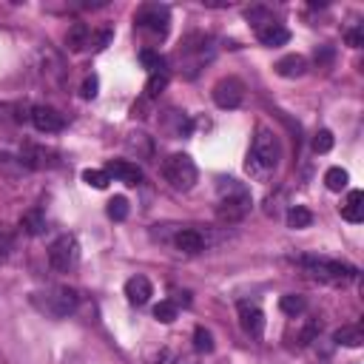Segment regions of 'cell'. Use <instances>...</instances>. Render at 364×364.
Segmentation results:
<instances>
[{
	"instance_id": "cell-1",
	"label": "cell",
	"mask_w": 364,
	"mask_h": 364,
	"mask_svg": "<svg viewBox=\"0 0 364 364\" xmlns=\"http://www.w3.org/2000/svg\"><path fill=\"white\" fill-rule=\"evenodd\" d=\"M279 159H282L279 136L267 125H259L256 134H253V145H250V156H247V171L267 173V171H273L279 165Z\"/></svg>"
},
{
	"instance_id": "cell-2",
	"label": "cell",
	"mask_w": 364,
	"mask_h": 364,
	"mask_svg": "<svg viewBox=\"0 0 364 364\" xmlns=\"http://www.w3.org/2000/svg\"><path fill=\"white\" fill-rule=\"evenodd\" d=\"M250 210V191L239 179H222L219 182V208L216 216L222 222H239Z\"/></svg>"
},
{
	"instance_id": "cell-3",
	"label": "cell",
	"mask_w": 364,
	"mask_h": 364,
	"mask_svg": "<svg viewBox=\"0 0 364 364\" xmlns=\"http://www.w3.org/2000/svg\"><path fill=\"white\" fill-rule=\"evenodd\" d=\"M31 301H34L46 316L63 318V316H68V313L77 307L80 296H77V290H74V287L60 284V287H48L46 293H34V296H31Z\"/></svg>"
},
{
	"instance_id": "cell-4",
	"label": "cell",
	"mask_w": 364,
	"mask_h": 364,
	"mask_svg": "<svg viewBox=\"0 0 364 364\" xmlns=\"http://www.w3.org/2000/svg\"><path fill=\"white\" fill-rule=\"evenodd\" d=\"M162 176L168 179V185L173 191H191L199 179V171H196V162L188 154H171L162 162Z\"/></svg>"
},
{
	"instance_id": "cell-5",
	"label": "cell",
	"mask_w": 364,
	"mask_h": 364,
	"mask_svg": "<svg viewBox=\"0 0 364 364\" xmlns=\"http://www.w3.org/2000/svg\"><path fill=\"white\" fill-rule=\"evenodd\" d=\"M77 262H80V245H77V239L71 233L57 236L51 242V247H48V264L57 273H68V270L77 267Z\"/></svg>"
},
{
	"instance_id": "cell-6",
	"label": "cell",
	"mask_w": 364,
	"mask_h": 364,
	"mask_svg": "<svg viewBox=\"0 0 364 364\" xmlns=\"http://www.w3.org/2000/svg\"><path fill=\"white\" fill-rule=\"evenodd\" d=\"M134 23H136L139 31H148L151 37H165V34H168V26H171V11H168V6L145 3V6L136 11Z\"/></svg>"
},
{
	"instance_id": "cell-7",
	"label": "cell",
	"mask_w": 364,
	"mask_h": 364,
	"mask_svg": "<svg viewBox=\"0 0 364 364\" xmlns=\"http://www.w3.org/2000/svg\"><path fill=\"white\" fill-rule=\"evenodd\" d=\"M304 267H307V273L313 279L330 282V284H344V282H350L355 276L353 267H347V264H341L336 259H304Z\"/></svg>"
},
{
	"instance_id": "cell-8",
	"label": "cell",
	"mask_w": 364,
	"mask_h": 364,
	"mask_svg": "<svg viewBox=\"0 0 364 364\" xmlns=\"http://www.w3.org/2000/svg\"><path fill=\"white\" fill-rule=\"evenodd\" d=\"M213 102L219 105V108H239L242 105V100H245V85H242V80L239 77H222L216 85H213Z\"/></svg>"
},
{
	"instance_id": "cell-9",
	"label": "cell",
	"mask_w": 364,
	"mask_h": 364,
	"mask_svg": "<svg viewBox=\"0 0 364 364\" xmlns=\"http://www.w3.org/2000/svg\"><path fill=\"white\" fill-rule=\"evenodd\" d=\"M236 310H239V324H242V330H245L247 336L259 338V336L264 333V313H262V307L253 304V301H239Z\"/></svg>"
},
{
	"instance_id": "cell-10",
	"label": "cell",
	"mask_w": 364,
	"mask_h": 364,
	"mask_svg": "<svg viewBox=\"0 0 364 364\" xmlns=\"http://www.w3.org/2000/svg\"><path fill=\"white\" fill-rule=\"evenodd\" d=\"M31 122H34L37 131L54 134V131H63L65 117H63L57 108H51V105H34V108H31Z\"/></svg>"
},
{
	"instance_id": "cell-11",
	"label": "cell",
	"mask_w": 364,
	"mask_h": 364,
	"mask_svg": "<svg viewBox=\"0 0 364 364\" xmlns=\"http://www.w3.org/2000/svg\"><path fill=\"white\" fill-rule=\"evenodd\" d=\"M105 173L114 176L117 182H125V185H139L142 182V168L128 162V159H111L105 165Z\"/></svg>"
},
{
	"instance_id": "cell-12",
	"label": "cell",
	"mask_w": 364,
	"mask_h": 364,
	"mask_svg": "<svg viewBox=\"0 0 364 364\" xmlns=\"http://www.w3.org/2000/svg\"><path fill=\"white\" fill-rule=\"evenodd\" d=\"M125 296H128V301L131 304H145L151 296H154V284L145 279V276H131L128 282H125Z\"/></svg>"
},
{
	"instance_id": "cell-13",
	"label": "cell",
	"mask_w": 364,
	"mask_h": 364,
	"mask_svg": "<svg viewBox=\"0 0 364 364\" xmlns=\"http://www.w3.org/2000/svg\"><path fill=\"white\" fill-rule=\"evenodd\" d=\"M173 245H176L182 253H199V250H205V236H202V230H196V228H182V230L173 236Z\"/></svg>"
},
{
	"instance_id": "cell-14",
	"label": "cell",
	"mask_w": 364,
	"mask_h": 364,
	"mask_svg": "<svg viewBox=\"0 0 364 364\" xmlns=\"http://www.w3.org/2000/svg\"><path fill=\"white\" fill-rule=\"evenodd\" d=\"M273 68H276L279 77H284V80H296V77H301V74L307 71V60H304L301 54H287V57H282Z\"/></svg>"
},
{
	"instance_id": "cell-15",
	"label": "cell",
	"mask_w": 364,
	"mask_h": 364,
	"mask_svg": "<svg viewBox=\"0 0 364 364\" xmlns=\"http://www.w3.org/2000/svg\"><path fill=\"white\" fill-rule=\"evenodd\" d=\"M341 216L353 225L364 222V191H350L344 205H341Z\"/></svg>"
},
{
	"instance_id": "cell-16",
	"label": "cell",
	"mask_w": 364,
	"mask_h": 364,
	"mask_svg": "<svg viewBox=\"0 0 364 364\" xmlns=\"http://www.w3.org/2000/svg\"><path fill=\"white\" fill-rule=\"evenodd\" d=\"M256 34H259L262 46H270V48H276V46H284V43L290 40V31H287L282 23H267V26H262Z\"/></svg>"
},
{
	"instance_id": "cell-17",
	"label": "cell",
	"mask_w": 364,
	"mask_h": 364,
	"mask_svg": "<svg viewBox=\"0 0 364 364\" xmlns=\"http://www.w3.org/2000/svg\"><path fill=\"white\" fill-rule=\"evenodd\" d=\"M65 46L71 51H82L85 46H91V28H88V23H74L68 28V34H65Z\"/></svg>"
},
{
	"instance_id": "cell-18",
	"label": "cell",
	"mask_w": 364,
	"mask_h": 364,
	"mask_svg": "<svg viewBox=\"0 0 364 364\" xmlns=\"http://www.w3.org/2000/svg\"><path fill=\"white\" fill-rule=\"evenodd\" d=\"M336 344H341V347H361L364 344V330L358 327V324H344V327H338L336 330Z\"/></svg>"
},
{
	"instance_id": "cell-19",
	"label": "cell",
	"mask_w": 364,
	"mask_h": 364,
	"mask_svg": "<svg viewBox=\"0 0 364 364\" xmlns=\"http://www.w3.org/2000/svg\"><path fill=\"white\" fill-rule=\"evenodd\" d=\"M20 228L28 233V236H40V233H46V216H43V210H26L23 216H20Z\"/></svg>"
},
{
	"instance_id": "cell-20",
	"label": "cell",
	"mask_w": 364,
	"mask_h": 364,
	"mask_svg": "<svg viewBox=\"0 0 364 364\" xmlns=\"http://www.w3.org/2000/svg\"><path fill=\"white\" fill-rule=\"evenodd\" d=\"M310 225H313V213H310L304 205H293V208L287 210V228L304 230V228H310Z\"/></svg>"
},
{
	"instance_id": "cell-21",
	"label": "cell",
	"mask_w": 364,
	"mask_h": 364,
	"mask_svg": "<svg viewBox=\"0 0 364 364\" xmlns=\"http://www.w3.org/2000/svg\"><path fill=\"white\" fill-rule=\"evenodd\" d=\"M279 310L284 313V316H301L304 310H307V301H304V296H296V293H284L282 299H279Z\"/></svg>"
},
{
	"instance_id": "cell-22",
	"label": "cell",
	"mask_w": 364,
	"mask_h": 364,
	"mask_svg": "<svg viewBox=\"0 0 364 364\" xmlns=\"http://www.w3.org/2000/svg\"><path fill=\"white\" fill-rule=\"evenodd\" d=\"M171 77L168 71H156V74H148V82H145V100H156L165 88H168Z\"/></svg>"
},
{
	"instance_id": "cell-23",
	"label": "cell",
	"mask_w": 364,
	"mask_h": 364,
	"mask_svg": "<svg viewBox=\"0 0 364 364\" xmlns=\"http://www.w3.org/2000/svg\"><path fill=\"white\" fill-rule=\"evenodd\" d=\"M347 182H350V173L344 171V168H338V165H333V168H327V173H324V185L330 188V191H344L347 188Z\"/></svg>"
},
{
	"instance_id": "cell-24",
	"label": "cell",
	"mask_w": 364,
	"mask_h": 364,
	"mask_svg": "<svg viewBox=\"0 0 364 364\" xmlns=\"http://www.w3.org/2000/svg\"><path fill=\"white\" fill-rule=\"evenodd\" d=\"M139 63L148 68V74H156V71H165V60L156 54V51H151V48H142L139 51Z\"/></svg>"
},
{
	"instance_id": "cell-25",
	"label": "cell",
	"mask_w": 364,
	"mask_h": 364,
	"mask_svg": "<svg viewBox=\"0 0 364 364\" xmlns=\"http://www.w3.org/2000/svg\"><path fill=\"white\" fill-rule=\"evenodd\" d=\"M82 182H85V185H91V188H97V191H102V188H108L111 176H108L105 171H97V168H85V171H82Z\"/></svg>"
},
{
	"instance_id": "cell-26",
	"label": "cell",
	"mask_w": 364,
	"mask_h": 364,
	"mask_svg": "<svg viewBox=\"0 0 364 364\" xmlns=\"http://www.w3.org/2000/svg\"><path fill=\"white\" fill-rule=\"evenodd\" d=\"M176 313H179V307H176L171 299H165V301H159V304L154 307V318L162 321V324H171V321L176 318Z\"/></svg>"
},
{
	"instance_id": "cell-27",
	"label": "cell",
	"mask_w": 364,
	"mask_h": 364,
	"mask_svg": "<svg viewBox=\"0 0 364 364\" xmlns=\"http://www.w3.org/2000/svg\"><path fill=\"white\" fill-rule=\"evenodd\" d=\"M193 347H196V353H213V333L210 330H205V327H196L193 330Z\"/></svg>"
},
{
	"instance_id": "cell-28",
	"label": "cell",
	"mask_w": 364,
	"mask_h": 364,
	"mask_svg": "<svg viewBox=\"0 0 364 364\" xmlns=\"http://www.w3.org/2000/svg\"><path fill=\"white\" fill-rule=\"evenodd\" d=\"M108 216L114 219V222H122L125 216H128V199L125 196H114V199H108Z\"/></svg>"
},
{
	"instance_id": "cell-29",
	"label": "cell",
	"mask_w": 364,
	"mask_h": 364,
	"mask_svg": "<svg viewBox=\"0 0 364 364\" xmlns=\"http://www.w3.org/2000/svg\"><path fill=\"white\" fill-rule=\"evenodd\" d=\"M330 148H333V131H327V128L316 131V136H313V151H316V154H327Z\"/></svg>"
},
{
	"instance_id": "cell-30",
	"label": "cell",
	"mask_w": 364,
	"mask_h": 364,
	"mask_svg": "<svg viewBox=\"0 0 364 364\" xmlns=\"http://www.w3.org/2000/svg\"><path fill=\"white\" fill-rule=\"evenodd\" d=\"M128 148H131V151L142 148L145 154H151V139H148L145 134H131V136H128Z\"/></svg>"
},
{
	"instance_id": "cell-31",
	"label": "cell",
	"mask_w": 364,
	"mask_h": 364,
	"mask_svg": "<svg viewBox=\"0 0 364 364\" xmlns=\"http://www.w3.org/2000/svg\"><path fill=\"white\" fill-rule=\"evenodd\" d=\"M97 85H100L97 74L85 77V80H82V97H85V100H94V97H97Z\"/></svg>"
},
{
	"instance_id": "cell-32",
	"label": "cell",
	"mask_w": 364,
	"mask_h": 364,
	"mask_svg": "<svg viewBox=\"0 0 364 364\" xmlns=\"http://www.w3.org/2000/svg\"><path fill=\"white\" fill-rule=\"evenodd\" d=\"M344 40H347V46L361 48V46H364V31H361V28H350V31L344 34Z\"/></svg>"
},
{
	"instance_id": "cell-33",
	"label": "cell",
	"mask_w": 364,
	"mask_h": 364,
	"mask_svg": "<svg viewBox=\"0 0 364 364\" xmlns=\"http://www.w3.org/2000/svg\"><path fill=\"white\" fill-rule=\"evenodd\" d=\"M9 250H11V236H9V233H3V230H0V256H6V253H9Z\"/></svg>"
},
{
	"instance_id": "cell-34",
	"label": "cell",
	"mask_w": 364,
	"mask_h": 364,
	"mask_svg": "<svg viewBox=\"0 0 364 364\" xmlns=\"http://www.w3.org/2000/svg\"><path fill=\"white\" fill-rule=\"evenodd\" d=\"M173 364H199V358L196 355H179Z\"/></svg>"
}]
</instances>
